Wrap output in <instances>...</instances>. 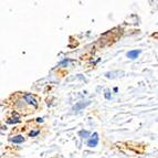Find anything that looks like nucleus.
<instances>
[{"label": "nucleus", "mask_w": 158, "mask_h": 158, "mask_svg": "<svg viewBox=\"0 0 158 158\" xmlns=\"http://www.w3.org/2000/svg\"><path fill=\"white\" fill-rule=\"evenodd\" d=\"M23 98H24V101L29 104V105L33 106V107H38V102H37V100L34 98L33 95L26 93V94H23Z\"/></svg>", "instance_id": "1"}, {"label": "nucleus", "mask_w": 158, "mask_h": 158, "mask_svg": "<svg viewBox=\"0 0 158 158\" xmlns=\"http://www.w3.org/2000/svg\"><path fill=\"white\" fill-rule=\"evenodd\" d=\"M98 135L95 133V134H93V136H92V138H91L89 142H87V145L90 146V147H94V146H96L98 145Z\"/></svg>", "instance_id": "2"}, {"label": "nucleus", "mask_w": 158, "mask_h": 158, "mask_svg": "<svg viewBox=\"0 0 158 158\" xmlns=\"http://www.w3.org/2000/svg\"><path fill=\"white\" fill-rule=\"evenodd\" d=\"M10 142L16 143V144H20V143H23L24 142V138H23V136H21V135H18V136L11 137Z\"/></svg>", "instance_id": "3"}, {"label": "nucleus", "mask_w": 158, "mask_h": 158, "mask_svg": "<svg viewBox=\"0 0 158 158\" xmlns=\"http://www.w3.org/2000/svg\"><path fill=\"white\" fill-rule=\"evenodd\" d=\"M138 54H139V51L133 50V51H129V52L127 53V56H128L129 59H136L137 56H138Z\"/></svg>", "instance_id": "4"}, {"label": "nucleus", "mask_w": 158, "mask_h": 158, "mask_svg": "<svg viewBox=\"0 0 158 158\" xmlns=\"http://www.w3.org/2000/svg\"><path fill=\"white\" fill-rule=\"evenodd\" d=\"M87 134H89L87 132H81V135H85V136H87Z\"/></svg>", "instance_id": "5"}]
</instances>
